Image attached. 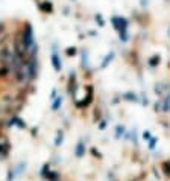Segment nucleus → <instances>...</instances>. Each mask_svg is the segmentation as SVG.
<instances>
[{
	"mask_svg": "<svg viewBox=\"0 0 170 181\" xmlns=\"http://www.w3.org/2000/svg\"><path fill=\"white\" fill-rule=\"evenodd\" d=\"M40 5L43 6V8H41L43 11H46V12H52V3H49V2H41Z\"/></svg>",
	"mask_w": 170,
	"mask_h": 181,
	"instance_id": "1",
	"label": "nucleus"
},
{
	"mask_svg": "<svg viewBox=\"0 0 170 181\" xmlns=\"http://www.w3.org/2000/svg\"><path fill=\"white\" fill-rule=\"evenodd\" d=\"M53 64H55V67H56V70H59V69H61V65H59V63H58V56H56V55H53Z\"/></svg>",
	"mask_w": 170,
	"mask_h": 181,
	"instance_id": "2",
	"label": "nucleus"
}]
</instances>
